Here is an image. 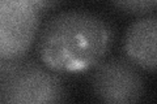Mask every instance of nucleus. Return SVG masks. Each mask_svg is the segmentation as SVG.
<instances>
[{
	"instance_id": "f257e3e1",
	"label": "nucleus",
	"mask_w": 157,
	"mask_h": 104,
	"mask_svg": "<svg viewBox=\"0 0 157 104\" xmlns=\"http://www.w3.org/2000/svg\"><path fill=\"white\" fill-rule=\"evenodd\" d=\"M113 44L106 20L89 12L68 11L54 16L39 35L38 55L56 73H80L97 66Z\"/></svg>"
},
{
	"instance_id": "f03ea898",
	"label": "nucleus",
	"mask_w": 157,
	"mask_h": 104,
	"mask_svg": "<svg viewBox=\"0 0 157 104\" xmlns=\"http://www.w3.org/2000/svg\"><path fill=\"white\" fill-rule=\"evenodd\" d=\"M67 99V90L54 70L34 61L2 60L0 102L3 104H52Z\"/></svg>"
},
{
	"instance_id": "7ed1b4c3",
	"label": "nucleus",
	"mask_w": 157,
	"mask_h": 104,
	"mask_svg": "<svg viewBox=\"0 0 157 104\" xmlns=\"http://www.w3.org/2000/svg\"><path fill=\"white\" fill-rule=\"evenodd\" d=\"M29 0H0V60H18L29 51L39 26Z\"/></svg>"
},
{
	"instance_id": "20e7f679",
	"label": "nucleus",
	"mask_w": 157,
	"mask_h": 104,
	"mask_svg": "<svg viewBox=\"0 0 157 104\" xmlns=\"http://www.w3.org/2000/svg\"><path fill=\"white\" fill-rule=\"evenodd\" d=\"M92 91L107 104H130L143 96V78L128 59H110L100 63L92 76Z\"/></svg>"
},
{
	"instance_id": "39448f33",
	"label": "nucleus",
	"mask_w": 157,
	"mask_h": 104,
	"mask_svg": "<svg viewBox=\"0 0 157 104\" xmlns=\"http://www.w3.org/2000/svg\"><path fill=\"white\" fill-rule=\"evenodd\" d=\"M127 59L144 70H157V14L132 22L123 38Z\"/></svg>"
},
{
	"instance_id": "423d86ee",
	"label": "nucleus",
	"mask_w": 157,
	"mask_h": 104,
	"mask_svg": "<svg viewBox=\"0 0 157 104\" xmlns=\"http://www.w3.org/2000/svg\"><path fill=\"white\" fill-rule=\"evenodd\" d=\"M119 11L132 16H144L157 9V0H110Z\"/></svg>"
},
{
	"instance_id": "0eeeda50",
	"label": "nucleus",
	"mask_w": 157,
	"mask_h": 104,
	"mask_svg": "<svg viewBox=\"0 0 157 104\" xmlns=\"http://www.w3.org/2000/svg\"><path fill=\"white\" fill-rule=\"evenodd\" d=\"M29 2L33 4V7L36 8L39 13H45L48 9L55 7L60 0H29Z\"/></svg>"
}]
</instances>
